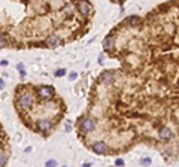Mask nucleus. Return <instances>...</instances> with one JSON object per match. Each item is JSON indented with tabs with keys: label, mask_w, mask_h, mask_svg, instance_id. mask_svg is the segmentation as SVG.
<instances>
[{
	"label": "nucleus",
	"mask_w": 179,
	"mask_h": 167,
	"mask_svg": "<svg viewBox=\"0 0 179 167\" xmlns=\"http://www.w3.org/2000/svg\"><path fill=\"white\" fill-rule=\"evenodd\" d=\"M18 103L22 109H29L32 105H33V97H32V94L30 92H22L19 95V99H18Z\"/></svg>",
	"instance_id": "obj_1"
},
{
	"label": "nucleus",
	"mask_w": 179,
	"mask_h": 167,
	"mask_svg": "<svg viewBox=\"0 0 179 167\" xmlns=\"http://www.w3.org/2000/svg\"><path fill=\"white\" fill-rule=\"evenodd\" d=\"M96 128V123H94V119L93 118H85L82 119V123H81V130L84 133H90V131H93Z\"/></svg>",
	"instance_id": "obj_2"
},
{
	"label": "nucleus",
	"mask_w": 179,
	"mask_h": 167,
	"mask_svg": "<svg viewBox=\"0 0 179 167\" xmlns=\"http://www.w3.org/2000/svg\"><path fill=\"white\" fill-rule=\"evenodd\" d=\"M76 6H78V11L82 15H90L91 14V9H93L91 5H90V2H87V0H78Z\"/></svg>",
	"instance_id": "obj_3"
},
{
	"label": "nucleus",
	"mask_w": 179,
	"mask_h": 167,
	"mask_svg": "<svg viewBox=\"0 0 179 167\" xmlns=\"http://www.w3.org/2000/svg\"><path fill=\"white\" fill-rule=\"evenodd\" d=\"M37 94H39V97L40 99H51L52 95H54V90L52 87H47V85H43L37 90Z\"/></svg>",
	"instance_id": "obj_4"
},
{
	"label": "nucleus",
	"mask_w": 179,
	"mask_h": 167,
	"mask_svg": "<svg viewBox=\"0 0 179 167\" xmlns=\"http://www.w3.org/2000/svg\"><path fill=\"white\" fill-rule=\"evenodd\" d=\"M91 148H93V151H94L96 154H99V155H102V154H106V151H107V146H106V143H105V142H102V140H97V142H94Z\"/></svg>",
	"instance_id": "obj_5"
},
{
	"label": "nucleus",
	"mask_w": 179,
	"mask_h": 167,
	"mask_svg": "<svg viewBox=\"0 0 179 167\" xmlns=\"http://www.w3.org/2000/svg\"><path fill=\"white\" fill-rule=\"evenodd\" d=\"M37 127H39V130H40V131L48 133V131L52 128V124H51V121H48V119H39Z\"/></svg>",
	"instance_id": "obj_6"
},
{
	"label": "nucleus",
	"mask_w": 179,
	"mask_h": 167,
	"mask_svg": "<svg viewBox=\"0 0 179 167\" xmlns=\"http://www.w3.org/2000/svg\"><path fill=\"white\" fill-rule=\"evenodd\" d=\"M114 79H115L114 73H112V72H109V70L103 72L102 76H100V82H103V84H112V82H114Z\"/></svg>",
	"instance_id": "obj_7"
},
{
	"label": "nucleus",
	"mask_w": 179,
	"mask_h": 167,
	"mask_svg": "<svg viewBox=\"0 0 179 167\" xmlns=\"http://www.w3.org/2000/svg\"><path fill=\"white\" fill-rule=\"evenodd\" d=\"M58 43H60L58 34H51V36L47 39V46H49V48H55V46H58Z\"/></svg>",
	"instance_id": "obj_8"
},
{
	"label": "nucleus",
	"mask_w": 179,
	"mask_h": 167,
	"mask_svg": "<svg viewBox=\"0 0 179 167\" xmlns=\"http://www.w3.org/2000/svg\"><path fill=\"white\" fill-rule=\"evenodd\" d=\"M114 43H115L114 36H106L105 40H103V48H105L106 51H110L112 48H114Z\"/></svg>",
	"instance_id": "obj_9"
},
{
	"label": "nucleus",
	"mask_w": 179,
	"mask_h": 167,
	"mask_svg": "<svg viewBox=\"0 0 179 167\" xmlns=\"http://www.w3.org/2000/svg\"><path fill=\"white\" fill-rule=\"evenodd\" d=\"M160 137L164 139V140H169V139L173 137V133H172V130H170L169 127H164V128L160 130Z\"/></svg>",
	"instance_id": "obj_10"
},
{
	"label": "nucleus",
	"mask_w": 179,
	"mask_h": 167,
	"mask_svg": "<svg viewBox=\"0 0 179 167\" xmlns=\"http://www.w3.org/2000/svg\"><path fill=\"white\" fill-rule=\"evenodd\" d=\"M6 160H8L6 154H3V152H0V166H3V164H6Z\"/></svg>",
	"instance_id": "obj_11"
},
{
	"label": "nucleus",
	"mask_w": 179,
	"mask_h": 167,
	"mask_svg": "<svg viewBox=\"0 0 179 167\" xmlns=\"http://www.w3.org/2000/svg\"><path fill=\"white\" fill-rule=\"evenodd\" d=\"M137 21H139V18H136V16H130V18H128L130 26H136V24H137Z\"/></svg>",
	"instance_id": "obj_12"
},
{
	"label": "nucleus",
	"mask_w": 179,
	"mask_h": 167,
	"mask_svg": "<svg viewBox=\"0 0 179 167\" xmlns=\"http://www.w3.org/2000/svg\"><path fill=\"white\" fill-rule=\"evenodd\" d=\"M64 75H66V70H64V69H58V70L55 72V76H57V78H61V76H64Z\"/></svg>",
	"instance_id": "obj_13"
},
{
	"label": "nucleus",
	"mask_w": 179,
	"mask_h": 167,
	"mask_svg": "<svg viewBox=\"0 0 179 167\" xmlns=\"http://www.w3.org/2000/svg\"><path fill=\"white\" fill-rule=\"evenodd\" d=\"M140 163H142V164H151V158H148V157H146V158H142Z\"/></svg>",
	"instance_id": "obj_14"
},
{
	"label": "nucleus",
	"mask_w": 179,
	"mask_h": 167,
	"mask_svg": "<svg viewBox=\"0 0 179 167\" xmlns=\"http://www.w3.org/2000/svg\"><path fill=\"white\" fill-rule=\"evenodd\" d=\"M47 166H57V161L55 160H49V161H47Z\"/></svg>",
	"instance_id": "obj_15"
},
{
	"label": "nucleus",
	"mask_w": 179,
	"mask_h": 167,
	"mask_svg": "<svg viewBox=\"0 0 179 167\" xmlns=\"http://www.w3.org/2000/svg\"><path fill=\"white\" fill-rule=\"evenodd\" d=\"M5 45H6V40H5L3 37H0V48H3Z\"/></svg>",
	"instance_id": "obj_16"
},
{
	"label": "nucleus",
	"mask_w": 179,
	"mask_h": 167,
	"mask_svg": "<svg viewBox=\"0 0 179 167\" xmlns=\"http://www.w3.org/2000/svg\"><path fill=\"white\" fill-rule=\"evenodd\" d=\"M18 69H19V72H21V75H22V76H24V75H26V72H24V70H22V64H18Z\"/></svg>",
	"instance_id": "obj_17"
},
{
	"label": "nucleus",
	"mask_w": 179,
	"mask_h": 167,
	"mask_svg": "<svg viewBox=\"0 0 179 167\" xmlns=\"http://www.w3.org/2000/svg\"><path fill=\"white\" fill-rule=\"evenodd\" d=\"M64 11H66V15H67V16H70V6H66Z\"/></svg>",
	"instance_id": "obj_18"
},
{
	"label": "nucleus",
	"mask_w": 179,
	"mask_h": 167,
	"mask_svg": "<svg viewBox=\"0 0 179 167\" xmlns=\"http://www.w3.org/2000/svg\"><path fill=\"white\" fill-rule=\"evenodd\" d=\"M5 88V82H3V79H0V90H3Z\"/></svg>",
	"instance_id": "obj_19"
},
{
	"label": "nucleus",
	"mask_w": 179,
	"mask_h": 167,
	"mask_svg": "<svg viewBox=\"0 0 179 167\" xmlns=\"http://www.w3.org/2000/svg\"><path fill=\"white\" fill-rule=\"evenodd\" d=\"M103 61H105V55H100V57H99V63L102 64Z\"/></svg>",
	"instance_id": "obj_20"
},
{
	"label": "nucleus",
	"mask_w": 179,
	"mask_h": 167,
	"mask_svg": "<svg viewBox=\"0 0 179 167\" xmlns=\"http://www.w3.org/2000/svg\"><path fill=\"white\" fill-rule=\"evenodd\" d=\"M122 164H124L122 160H117V166H122Z\"/></svg>",
	"instance_id": "obj_21"
},
{
	"label": "nucleus",
	"mask_w": 179,
	"mask_h": 167,
	"mask_svg": "<svg viewBox=\"0 0 179 167\" xmlns=\"http://www.w3.org/2000/svg\"><path fill=\"white\" fill-rule=\"evenodd\" d=\"M70 79H72V81L76 79V73H72V75H70Z\"/></svg>",
	"instance_id": "obj_22"
}]
</instances>
